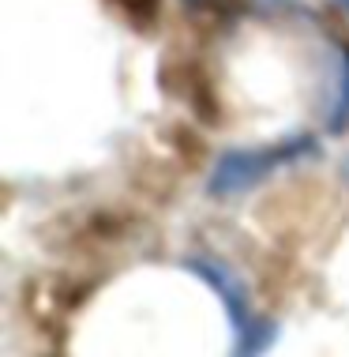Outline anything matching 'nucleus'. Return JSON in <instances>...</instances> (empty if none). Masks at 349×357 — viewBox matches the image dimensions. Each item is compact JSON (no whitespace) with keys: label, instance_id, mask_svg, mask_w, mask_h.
Returning a JSON list of instances; mask_svg holds the SVG:
<instances>
[{"label":"nucleus","instance_id":"nucleus-1","mask_svg":"<svg viewBox=\"0 0 349 357\" xmlns=\"http://www.w3.org/2000/svg\"><path fill=\"white\" fill-rule=\"evenodd\" d=\"M316 154H319V143L312 132H293V136L267 143V147H233L226 154H218V162L210 166L207 192L215 199L245 196L256 185H263L270 173L297 166L304 158H316Z\"/></svg>","mask_w":349,"mask_h":357},{"label":"nucleus","instance_id":"nucleus-2","mask_svg":"<svg viewBox=\"0 0 349 357\" xmlns=\"http://www.w3.org/2000/svg\"><path fill=\"white\" fill-rule=\"evenodd\" d=\"M184 267H188L192 275H199L203 282L222 297L226 316H229V327H233V354L251 357V354H263V350L274 346L278 324L270 320V316L256 312L248 286L240 282L229 264H222V259H215V256H192V259H184Z\"/></svg>","mask_w":349,"mask_h":357},{"label":"nucleus","instance_id":"nucleus-3","mask_svg":"<svg viewBox=\"0 0 349 357\" xmlns=\"http://www.w3.org/2000/svg\"><path fill=\"white\" fill-rule=\"evenodd\" d=\"M323 124L331 136H346L349 132V45L338 50V64H334V94L327 102Z\"/></svg>","mask_w":349,"mask_h":357},{"label":"nucleus","instance_id":"nucleus-4","mask_svg":"<svg viewBox=\"0 0 349 357\" xmlns=\"http://www.w3.org/2000/svg\"><path fill=\"white\" fill-rule=\"evenodd\" d=\"M188 12H203V15H229V12H240L245 8V0H180Z\"/></svg>","mask_w":349,"mask_h":357},{"label":"nucleus","instance_id":"nucleus-5","mask_svg":"<svg viewBox=\"0 0 349 357\" xmlns=\"http://www.w3.org/2000/svg\"><path fill=\"white\" fill-rule=\"evenodd\" d=\"M342 173H346V181H349V158H346V166H342Z\"/></svg>","mask_w":349,"mask_h":357},{"label":"nucleus","instance_id":"nucleus-6","mask_svg":"<svg viewBox=\"0 0 349 357\" xmlns=\"http://www.w3.org/2000/svg\"><path fill=\"white\" fill-rule=\"evenodd\" d=\"M338 4H342V8H346V15H349V0H338Z\"/></svg>","mask_w":349,"mask_h":357}]
</instances>
